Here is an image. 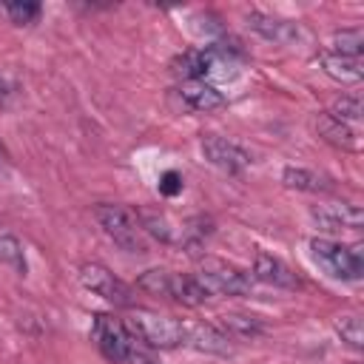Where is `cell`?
<instances>
[{"mask_svg":"<svg viewBox=\"0 0 364 364\" xmlns=\"http://www.w3.org/2000/svg\"><path fill=\"white\" fill-rule=\"evenodd\" d=\"M173 71L185 80H202V51H185L173 60Z\"/></svg>","mask_w":364,"mask_h":364,"instance_id":"cell-23","label":"cell"},{"mask_svg":"<svg viewBox=\"0 0 364 364\" xmlns=\"http://www.w3.org/2000/svg\"><path fill=\"white\" fill-rule=\"evenodd\" d=\"M159 191H162L165 196L179 193V191H182V179H179V173H176V171H168V173L162 176V182H159Z\"/></svg>","mask_w":364,"mask_h":364,"instance_id":"cell-27","label":"cell"},{"mask_svg":"<svg viewBox=\"0 0 364 364\" xmlns=\"http://www.w3.org/2000/svg\"><path fill=\"white\" fill-rule=\"evenodd\" d=\"M196 279L208 293H222V296H242V293H250L253 287V279L247 273H242L239 267L222 259H210V256L202 259Z\"/></svg>","mask_w":364,"mask_h":364,"instance_id":"cell-4","label":"cell"},{"mask_svg":"<svg viewBox=\"0 0 364 364\" xmlns=\"http://www.w3.org/2000/svg\"><path fill=\"white\" fill-rule=\"evenodd\" d=\"M208 296H210V293L199 284V279H196V276H179V273H173V276H171L168 299H176V301H182V304H188V307H199Z\"/></svg>","mask_w":364,"mask_h":364,"instance_id":"cell-15","label":"cell"},{"mask_svg":"<svg viewBox=\"0 0 364 364\" xmlns=\"http://www.w3.org/2000/svg\"><path fill=\"white\" fill-rule=\"evenodd\" d=\"M253 273H256L259 282H267V284H276V287H296V284H299L296 273H293L282 259H276V256H270V253H256V259H253Z\"/></svg>","mask_w":364,"mask_h":364,"instance_id":"cell-12","label":"cell"},{"mask_svg":"<svg viewBox=\"0 0 364 364\" xmlns=\"http://www.w3.org/2000/svg\"><path fill=\"white\" fill-rule=\"evenodd\" d=\"M128 361L131 364H159L148 350H145V344H139L136 338H131V353H128Z\"/></svg>","mask_w":364,"mask_h":364,"instance_id":"cell-26","label":"cell"},{"mask_svg":"<svg viewBox=\"0 0 364 364\" xmlns=\"http://www.w3.org/2000/svg\"><path fill=\"white\" fill-rule=\"evenodd\" d=\"M336 333L341 336L344 344H350L353 350H361L364 347V324L355 313H347V316H338L336 318Z\"/></svg>","mask_w":364,"mask_h":364,"instance_id":"cell-19","label":"cell"},{"mask_svg":"<svg viewBox=\"0 0 364 364\" xmlns=\"http://www.w3.org/2000/svg\"><path fill=\"white\" fill-rule=\"evenodd\" d=\"M336 119H341V122H358L361 119V100L355 97V94H347V97H341V100H336V105H333V111H330Z\"/></svg>","mask_w":364,"mask_h":364,"instance_id":"cell-24","label":"cell"},{"mask_svg":"<svg viewBox=\"0 0 364 364\" xmlns=\"http://www.w3.org/2000/svg\"><path fill=\"white\" fill-rule=\"evenodd\" d=\"M94 219L114 245H119L128 253H145V242H142L136 216L131 210H125L122 205H108L105 202V205L94 208Z\"/></svg>","mask_w":364,"mask_h":364,"instance_id":"cell-2","label":"cell"},{"mask_svg":"<svg viewBox=\"0 0 364 364\" xmlns=\"http://www.w3.org/2000/svg\"><path fill=\"white\" fill-rule=\"evenodd\" d=\"M310 253L318 262V267H324L333 279L355 282L364 273L361 247H344V245H336L330 239H310Z\"/></svg>","mask_w":364,"mask_h":364,"instance_id":"cell-3","label":"cell"},{"mask_svg":"<svg viewBox=\"0 0 364 364\" xmlns=\"http://www.w3.org/2000/svg\"><path fill=\"white\" fill-rule=\"evenodd\" d=\"M6 162V151H3V145H0V165Z\"/></svg>","mask_w":364,"mask_h":364,"instance_id":"cell-28","label":"cell"},{"mask_svg":"<svg viewBox=\"0 0 364 364\" xmlns=\"http://www.w3.org/2000/svg\"><path fill=\"white\" fill-rule=\"evenodd\" d=\"M171 276H173V273H168V270H162V267H151V270H145V273L136 279V284H139L145 293L168 296V290H171Z\"/></svg>","mask_w":364,"mask_h":364,"instance_id":"cell-22","label":"cell"},{"mask_svg":"<svg viewBox=\"0 0 364 364\" xmlns=\"http://www.w3.org/2000/svg\"><path fill=\"white\" fill-rule=\"evenodd\" d=\"M316 131H318V136H321L324 142H330V145H336V148H341V151H355V148H358L353 128H350L347 122L336 119L333 114H318V117H316Z\"/></svg>","mask_w":364,"mask_h":364,"instance_id":"cell-13","label":"cell"},{"mask_svg":"<svg viewBox=\"0 0 364 364\" xmlns=\"http://www.w3.org/2000/svg\"><path fill=\"white\" fill-rule=\"evenodd\" d=\"M321 68L338 82H358L364 77V65L358 57H341V54H321Z\"/></svg>","mask_w":364,"mask_h":364,"instance_id":"cell-14","label":"cell"},{"mask_svg":"<svg viewBox=\"0 0 364 364\" xmlns=\"http://www.w3.org/2000/svg\"><path fill=\"white\" fill-rule=\"evenodd\" d=\"M361 46H364L361 28H341V31L333 34V54L358 57V54H361Z\"/></svg>","mask_w":364,"mask_h":364,"instance_id":"cell-20","label":"cell"},{"mask_svg":"<svg viewBox=\"0 0 364 364\" xmlns=\"http://www.w3.org/2000/svg\"><path fill=\"white\" fill-rule=\"evenodd\" d=\"M310 216L318 222L321 230H341V228H350V230H358L364 225V213L361 208L355 205H318L310 210Z\"/></svg>","mask_w":364,"mask_h":364,"instance_id":"cell-8","label":"cell"},{"mask_svg":"<svg viewBox=\"0 0 364 364\" xmlns=\"http://www.w3.org/2000/svg\"><path fill=\"white\" fill-rule=\"evenodd\" d=\"M80 279H82V284L91 290V293H97V296H102L105 301H111V304H117V307H128L131 301H134V290L122 282V279H117L108 267H102V264H82V270H80Z\"/></svg>","mask_w":364,"mask_h":364,"instance_id":"cell-5","label":"cell"},{"mask_svg":"<svg viewBox=\"0 0 364 364\" xmlns=\"http://www.w3.org/2000/svg\"><path fill=\"white\" fill-rule=\"evenodd\" d=\"M6 11H9V17H11L14 23L26 26V23H31V20L40 14V6H37V3H9Z\"/></svg>","mask_w":364,"mask_h":364,"instance_id":"cell-25","label":"cell"},{"mask_svg":"<svg viewBox=\"0 0 364 364\" xmlns=\"http://www.w3.org/2000/svg\"><path fill=\"white\" fill-rule=\"evenodd\" d=\"M222 327H225L228 338H256L264 333V324L256 316H242V313L222 316Z\"/></svg>","mask_w":364,"mask_h":364,"instance_id":"cell-16","label":"cell"},{"mask_svg":"<svg viewBox=\"0 0 364 364\" xmlns=\"http://www.w3.org/2000/svg\"><path fill=\"white\" fill-rule=\"evenodd\" d=\"M94 341L102 350L105 358L111 361H128L131 353V333L125 330L122 321L111 316H97L94 318Z\"/></svg>","mask_w":364,"mask_h":364,"instance_id":"cell-6","label":"cell"},{"mask_svg":"<svg viewBox=\"0 0 364 364\" xmlns=\"http://www.w3.org/2000/svg\"><path fill=\"white\" fill-rule=\"evenodd\" d=\"M245 20H247V26H250L259 37H264V40H270V43H293V40L299 37L296 23L282 20V17H273V14H264V11H247Z\"/></svg>","mask_w":364,"mask_h":364,"instance_id":"cell-10","label":"cell"},{"mask_svg":"<svg viewBox=\"0 0 364 364\" xmlns=\"http://www.w3.org/2000/svg\"><path fill=\"white\" fill-rule=\"evenodd\" d=\"M202 154L210 165H216L219 171H228V173H239L250 165V154L245 148H239L236 142L222 139L216 134L202 136Z\"/></svg>","mask_w":364,"mask_h":364,"instance_id":"cell-7","label":"cell"},{"mask_svg":"<svg viewBox=\"0 0 364 364\" xmlns=\"http://www.w3.org/2000/svg\"><path fill=\"white\" fill-rule=\"evenodd\" d=\"M125 330L131 333V338H136L139 344L151 347V350H171L182 344V321L168 318V316H156L151 310H134L125 318Z\"/></svg>","mask_w":364,"mask_h":364,"instance_id":"cell-1","label":"cell"},{"mask_svg":"<svg viewBox=\"0 0 364 364\" xmlns=\"http://www.w3.org/2000/svg\"><path fill=\"white\" fill-rule=\"evenodd\" d=\"M0 262H6L9 267H14L20 276H26V256H23V245L9 236V233H0Z\"/></svg>","mask_w":364,"mask_h":364,"instance_id":"cell-21","label":"cell"},{"mask_svg":"<svg viewBox=\"0 0 364 364\" xmlns=\"http://www.w3.org/2000/svg\"><path fill=\"white\" fill-rule=\"evenodd\" d=\"M282 179L287 188H296V191H310V193L330 191V182L324 176H318L316 171H307V168H284Z\"/></svg>","mask_w":364,"mask_h":364,"instance_id":"cell-17","label":"cell"},{"mask_svg":"<svg viewBox=\"0 0 364 364\" xmlns=\"http://www.w3.org/2000/svg\"><path fill=\"white\" fill-rule=\"evenodd\" d=\"M136 222H139V228H142V230H148V233H151V236H156L159 242H171V239H173L171 225H168V219H165L159 210L139 208V210H136Z\"/></svg>","mask_w":364,"mask_h":364,"instance_id":"cell-18","label":"cell"},{"mask_svg":"<svg viewBox=\"0 0 364 364\" xmlns=\"http://www.w3.org/2000/svg\"><path fill=\"white\" fill-rule=\"evenodd\" d=\"M179 94H182L185 105L193 108V111H216V108L225 105L222 91L216 85L205 82V80H185L179 85Z\"/></svg>","mask_w":364,"mask_h":364,"instance_id":"cell-11","label":"cell"},{"mask_svg":"<svg viewBox=\"0 0 364 364\" xmlns=\"http://www.w3.org/2000/svg\"><path fill=\"white\" fill-rule=\"evenodd\" d=\"M182 344L193 347V350H202V353H230V344H228V336L222 330H216L213 324H202V321H191V324H182Z\"/></svg>","mask_w":364,"mask_h":364,"instance_id":"cell-9","label":"cell"}]
</instances>
